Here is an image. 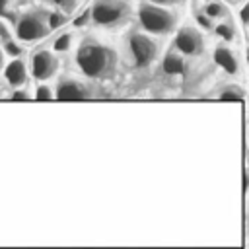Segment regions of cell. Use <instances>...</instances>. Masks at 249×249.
Wrapping results in <instances>:
<instances>
[{"mask_svg": "<svg viewBox=\"0 0 249 249\" xmlns=\"http://www.w3.org/2000/svg\"><path fill=\"white\" fill-rule=\"evenodd\" d=\"M4 51H6L10 56H14V58L21 54V47H19V45H16L14 41H8V43L4 45Z\"/></svg>", "mask_w": 249, "mask_h": 249, "instance_id": "cell-17", "label": "cell"}, {"mask_svg": "<svg viewBox=\"0 0 249 249\" xmlns=\"http://www.w3.org/2000/svg\"><path fill=\"white\" fill-rule=\"evenodd\" d=\"M138 19L140 25L150 33H169L175 27V16L169 10L154 4H142L138 8Z\"/></svg>", "mask_w": 249, "mask_h": 249, "instance_id": "cell-2", "label": "cell"}, {"mask_svg": "<svg viewBox=\"0 0 249 249\" xmlns=\"http://www.w3.org/2000/svg\"><path fill=\"white\" fill-rule=\"evenodd\" d=\"M51 97H53V91H51L49 86H37V89H35V99L47 101V99H51Z\"/></svg>", "mask_w": 249, "mask_h": 249, "instance_id": "cell-16", "label": "cell"}, {"mask_svg": "<svg viewBox=\"0 0 249 249\" xmlns=\"http://www.w3.org/2000/svg\"><path fill=\"white\" fill-rule=\"evenodd\" d=\"M76 62L88 78L103 80V78H109L115 72L117 53L113 49L105 47V45L86 41L76 53Z\"/></svg>", "mask_w": 249, "mask_h": 249, "instance_id": "cell-1", "label": "cell"}, {"mask_svg": "<svg viewBox=\"0 0 249 249\" xmlns=\"http://www.w3.org/2000/svg\"><path fill=\"white\" fill-rule=\"evenodd\" d=\"M196 21H198V25L204 27V29H210V27H212V19H210L206 14H198V16H196Z\"/></svg>", "mask_w": 249, "mask_h": 249, "instance_id": "cell-20", "label": "cell"}, {"mask_svg": "<svg viewBox=\"0 0 249 249\" xmlns=\"http://www.w3.org/2000/svg\"><path fill=\"white\" fill-rule=\"evenodd\" d=\"M214 31H216V35L222 37L224 41H231V39L235 37V31H233V27H231L230 23H218V25L214 27Z\"/></svg>", "mask_w": 249, "mask_h": 249, "instance_id": "cell-14", "label": "cell"}, {"mask_svg": "<svg viewBox=\"0 0 249 249\" xmlns=\"http://www.w3.org/2000/svg\"><path fill=\"white\" fill-rule=\"evenodd\" d=\"M47 33H49V23H47V16L43 14H27L18 21L16 27V35L21 41H35Z\"/></svg>", "mask_w": 249, "mask_h": 249, "instance_id": "cell-4", "label": "cell"}, {"mask_svg": "<svg viewBox=\"0 0 249 249\" xmlns=\"http://www.w3.org/2000/svg\"><path fill=\"white\" fill-rule=\"evenodd\" d=\"M175 49L181 54H187V56L198 54L202 51V35H200V31L195 29V27H189V25L181 27L177 31V35H175Z\"/></svg>", "mask_w": 249, "mask_h": 249, "instance_id": "cell-6", "label": "cell"}, {"mask_svg": "<svg viewBox=\"0 0 249 249\" xmlns=\"http://www.w3.org/2000/svg\"><path fill=\"white\" fill-rule=\"evenodd\" d=\"M31 72L37 80H47L56 72V58L49 51H37L31 56Z\"/></svg>", "mask_w": 249, "mask_h": 249, "instance_id": "cell-7", "label": "cell"}, {"mask_svg": "<svg viewBox=\"0 0 249 249\" xmlns=\"http://www.w3.org/2000/svg\"><path fill=\"white\" fill-rule=\"evenodd\" d=\"M128 4L123 0H99L91 10L89 18L99 25H117L128 18Z\"/></svg>", "mask_w": 249, "mask_h": 249, "instance_id": "cell-3", "label": "cell"}, {"mask_svg": "<svg viewBox=\"0 0 249 249\" xmlns=\"http://www.w3.org/2000/svg\"><path fill=\"white\" fill-rule=\"evenodd\" d=\"M53 2H54L62 12H66V14L76 8V0H53Z\"/></svg>", "mask_w": 249, "mask_h": 249, "instance_id": "cell-18", "label": "cell"}, {"mask_svg": "<svg viewBox=\"0 0 249 249\" xmlns=\"http://www.w3.org/2000/svg\"><path fill=\"white\" fill-rule=\"evenodd\" d=\"M47 23H49V29H51V27H58L60 23H64V16H60V14H51V16H47Z\"/></svg>", "mask_w": 249, "mask_h": 249, "instance_id": "cell-19", "label": "cell"}, {"mask_svg": "<svg viewBox=\"0 0 249 249\" xmlns=\"http://www.w3.org/2000/svg\"><path fill=\"white\" fill-rule=\"evenodd\" d=\"M241 18H243V21H247V6L243 8V12H241Z\"/></svg>", "mask_w": 249, "mask_h": 249, "instance_id": "cell-22", "label": "cell"}, {"mask_svg": "<svg viewBox=\"0 0 249 249\" xmlns=\"http://www.w3.org/2000/svg\"><path fill=\"white\" fill-rule=\"evenodd\" d=\"M12 99H29V95H25V91H14Z\"/></svg>", "mask_w": 249, "mask_h": 249, "instance_id": "cell-21", "label": "cell"}, {"mask_svg": "<svg viewBox=\"0 0 249 249\" xmlns=\"http://www.w3.org/2000/svg\"><path fill=\"white\" fill-rule=\"evenodd\" d=\"M4 78L6 82L12 86V88H19L21 84H25L27 80V70H25V64L18 58H14L6 68H4Z\"/></svg>", "mask_w": 249, "mask_h": 249, "instance_id": "cell-9", "label": "cell"}, {"mask_svg": "<svg viewBox=\"0 0 249 249\" xmlns=\"http://www.w3.org/2000/svg\"><path fill=\"white\" fill-rule=\"evenodd\" d=\"M4 66V54H2V51H0V68Z\"/></svg>", "mask_w": 249, "mask_h": 249, "instance_id": "cell-23", "label": "cell"}, {"mask_svg": "<svg viewBox=\"0 0 249 249\" xmlns=\"http://www.w3.org/2000/svg\"><path fill=\"white\" fill-rule=\"evenodd\" d=\"M163 72L165 74H183L185 72V60L177 53H167L163 58Z\"/></svg>", "mask_w": 249, "mask_h": 249, "instance_id": "cell-11", "label": "cell"}, {"mask_svg": "<svg viewBox=\"0 0 249 249\" xmlns=\"http://www.w3.org/2000/svg\"><path fill=\"white\" fill-rule=\"evenodd\" d=\"M130 53L134 56V62L138 66H148L150 62H154V58L158 56V45L144 33H134L130 35L128 41Z\"/></svg>", "mask_w": 249, "mask_h": 249, "instance_id": "cell-5", "label": "cell"}, {"mask_svg": "<svg viewBox=\"0 0 249 249\" xmlns=\"http://www.w3.org/2000/svg\"><path fill=\"white\" fill-rule=\"evenodd\" d=\"M214 62L218 66H222L228 74H237L239 72L237 56L230 49H226V47H216V51H214Z\"/></svg>", "mask_w": 249, "mask_h": 249, "instance_id": "cell-10", "label": "cell"}, {"mask_svg": "<svg viewBox=\"0 0 249 249\" xmlns=\"http://www.w3.org/2000/svg\"><path fill=\"white\" fill-rule=\"evenodd\" d=\"M70 45H72V37H70V33H62V35H58L56 41H54V51H58V53H66V51L70 49Z\"/></svg>", "mask_w": 249, "mask_h": 249, "instance_id": "cell-15", "label": "cell"}, {"mask_svg": "<svg viewBox=\"0 0 249 249\" xmlns=\"http://www.w3.org/2000/svg\"><path fill=\"white\" fill-rule=\"evenodd\" d=\"M204 14H206L210 19H216V18H222V16L226 14V10H224L222 4H218V2H210V4L204 6Z\"/></svg>", "mask_w": 249, "mask_h": 249, "instance_id": "cell-13", "label": "cell"}, {"mask_svg": "<svg viewBox=\"0 0 249 249\" xmlns=\"http://www.w3.org/2000/svg\"><path fill=\"white\" fill-rule=\"evenodd\" d=\"M89 93L88 89L78 82V80H72V78H64L56 84V97L60 101H74V99H86Z\"/></svg>", "mask_w": 249, "mask_h": 249, "instance_id": "cell-8", "label": "cell"}, {"mask_svg": "<svg viewBox=\"0 0 249 249\" xmlns=\"http://www.w3.org/2000/svg\"><path fill=\"white\" fill-rule=\"evenodd\" d=\"M218 97L222 101H241L245 97V91L241 88H237V86H228L218 93Z\"/></svg>", "mask_w": 249, "mask_h": 249, "instance_id": "cell-12", "label": "cell"}]
</instances>
